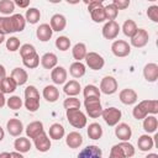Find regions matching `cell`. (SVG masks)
I'll list each match as a JSON object with an SVG mask.
<instances>
[{
	"label": "cell",
	"instance_id": "1",
	"mask_svg": "<svg viewBox=\"0 0 158 158\" xmlns=\"http://www.w3.org/2000/svg\"><path fill=\"white\" fill-rule=\"evenodd\" d=\"M156 114H158V100H143L138 102L132 110V115L136 120H142L147 115Z\"/></svg>",
	"mask_w": 158,
	"mask_h": 158
},
{
	"label": "cell",
	"instance_id": "2",
	"mask_svg": "<svg viewBox=\"0 0 158 158\" xmlns=\"http://www.w3.org/2000/svg\"><path fill=\"white\" fill-rule=\"evenodd\" d=\"M25 106L31 112L37 111L40 107V93L33 85H28L25 89Z\"/></svg>",
	"mask_w": 158,
	"mask_h": 158
},
{
	"label": "cell",
	"instance_id": "3",
	"mask_svg": "<svg viewBox=\"0 0 158 158\" xmlns=\"http://www.w3.org/2000/svg\"><path fill=\"white\" fill-rule=\"evenodd\" d=\"M88 10L90 12V16H91V20L94 22H104L106 19H105V11H104V5H102V1L100 0H93V1H89L88 2Z\"/></svg>",
	"mask_w": 158,
	"mask_h": 158
},
{
	"label": "cell",
	"instance_id": "4",
	"mask_svg": "<svg viewBox=\"0 0 158 158\" xmlns=\"http://www.w3.org/2000/svg\"><path fill=\"white\" fill-rule=\"evenodd\" d=\"M67 111L68 122L75 128H84L86 125V116L79 109H69Z\"/></svg>",
	"mask_w": 158,
	"mask_h": 158
},
{
	"label": "cell",
	"instance_id": "5",
	"mask_svg": "<svg viewBox=\"0 0 158 158\" xmlns=\"http://www.w3.org/2000/svg\"><path fill=\"white\" fill-rule=\"evenodd\" d=\"M84 106L89 117L98 118L99 116H101L102 106L100 102V98H86L84 100Z\"/></svg>",
	"mask_w": 158,
	"mask_h": 158
},
{
	"label": "cell",
	"instance_id": "6",
	"mask_svg": "<svg viewBox=\"0 0 158 158\" xmlns=\"http://www.w3.org/2000/svg\"><path fill=\"white\" fill-rule=\"evenodd\" d=\"M101 116L109 126H116L118 123V121L121 120L122 112L117 107H107V109H102Z\"/></svg>",
	"mask_w": 158,
	"mask_h": 158
},
{
	"label": "cell",
	"instance_id": "7",
	"mask_svg": "<svg viewBox=\"0 0 158 158\" xmlns=\"http://www.w3.org/2000/svg\"><path fill=\"white\" fill-rule=\"evenodd\" d=\"M84 59L86 62V65L90 69H93V70H100V69H102V67L105 64L104 58L99 53H96V52H89V53H86V56H85Z\"/></svg>",
	"mask_w": 158,
	"mask_h": 158
},
{
	"label": "cell",
	"instance_id": "8",
	"mask_svg": "<svg viewBox=\"0 0 158 158\" xmlns=\"http://www.w3.org/2000/svg\"><path fill=\"white\" fill-rule=\"evenodd\" d=\"M111 51L116 57L122 58V57H127L130 54L131 46L123 40H117L111 44Z\"/></svg>",
	"mask_w": 158,
	"mask_h": 158
},
{
	"label": "cell",
	"instance_id": "9",
	"mask_svg": "<svg viewBox=\"0 0 158 158\" xmlns=\"http://www.w3.org/2000/svg\"><path fill=\"white\" fill-rule=\"evenodd\" d=\"M100 93L105 95H111L117 91V81L114 77H104L100 81Z\"/></svg>",
	"mask_w": 158,
	"mask_h": 158
},
{
	"label": "cell",
	"instance_id": "10",
	"mask_svg": "<svg viewBox=\"0 0 158 158\" xmlns=\"http://www.w3.org/2000/svg\"><path fill=\"white\" fill-rule=\"evenodd\" d=\"M149 35L144 28H138L137 32L131 37V44L136 48H142L148 43Z\"/></svg>",
	"mask_w": 158,
	"mask_h": 158
},
{
	"label": "cell",
	"instance_id": "11",
	"mask_svg": "<svg viewBox=\"0 0 158 158\" xmlns=\"http://www.w3.org/2000/svg\"><path fill=\"white\" fill-rule=\"evenodd\" d=\"M120 32V26L116 21H109L102 27V36L106 40H115Z\"/></svg>",
	"mask_w": 158,
	"mask_h": 158
},
{
	"label": "cell",
	"instance_id": "12",
	"mask_svg": "<svg viewBox=\"0 0 158 158\" xmlns=\"http://www.w3.org/2000/svg\"><path fill=\"white\" fill-rule=\"evenodd\" d=\"M101 157H102V152L95 144L83 148L78 154V158H101Z\"/></svg>",
	"mask_w": 158,
	"mask_h": 158
},
{
	"label": "cell",
	"instance_id": "13",
	"mask_svg": "<svg viewBox=\"0 0 158 158\" xmlns=\"http://www.w3.org/2000/svg\"><path fill=\"white\" fill-rule=\"evenodd\" d=\"M35 146L40 152H47L51 148V139L48 138L47 133L43 131L42 133H40L36 138H33Z\"/></svg>",
	"mask_w": 158,
	"mask_h": 158
},
{
	"label": "cell",
	"instance_id": "14",
	"mask_svg": "<svg viewBox=\"0 0 158 158\" xmlns=\"http://www.w3.org/2000/svg\"><path fill=\"white\" fill-rule=\"evenodd\" d=\"M143 77L147 81L154 83L158 79V65L156 63H148L143 68Z\"/></svg>",
	"mask_w": 158,
	"mask_h": 158
},
{
	"label": "cell",
	"instance_id": "15",
	"mask_svg": "<svg viewBox=\"0 0 158 158\" xmlns=\"http://www.w3.org/2000/svg\"><path fill=\"white\" fill-rule=\"evenodd\" d=\"M115 136L122 142H127L132 136V130L127 123H118L115 128Z\"/></svg>",
	"mask_w": 158,
	"mask_h": 158
},
{
	"label": "cell",
	"instance_id": "16",
	"mask_svg": "<svg viewBox=\"0 0 158 158\" xmlns=\"http://www.w3.org/2000/svg\"><path fill=\"white\" fill-rule=\"evenodd\" d=\"M6 128H7V132L14 136V137H17L22 133L23 131V125L22 122L19 120V118H10L7 122H6Z\"/></svg>",
	"mask_w": 158,
	"mask_h": 158
},
{
	"label": "cell",
	"instance_id": "17",
	"mask_svg": "<svg viewBox=\"0 0 158 158\" xmlns=\"http://www.w3.org/2000/svg\"><path fill=\"white\" fill-rule=\"evenodd\" d=\"M49 26H51L52 31H57V32L63 31L65 28V26H67V20L62 14H54L51 17Z\"/></svg>",
	"mask_w": 158,
	"mask_h": 158
},
{
	"label": "cell",
	"instance_id": "18",
	"mask_svg": "<svg viewBox=\"0 0 158 158\" xmlns=\"http://www.w3.org/2000/svg\"><path fill=\"white\" fill-rule=\"evenodd\" d=\"M118 96H120V101L125 105H132L137 101V93L133 89H130V88H126V89L121 90Z\"/></svg>",
	"mask_w": 158,
	"mask_h": 158
},
{
	"label": "cell",
	"instance_id": "19",
	"mask_svg": "<svg viewBox=\"0 0 158 158\" xmlns=\"http://www.w3.org/2000/svg\"><path fill=\"white\" fill-rule=\"evenodd\" d=\"M51 78H52V81L57 85H60V84H64L65 80H67V70L65 68L63 67H54L51 72Z\"/></svg>",
	"mask_w": 158,
	"mask_h": 158
},
{
	"label": "cell",
	"instance_id": "20",
	"mask_svg": "<svg viewBox=\"0 0 158 158\" xmlns=\"http://www.w3.org/2000/svg\"><path fill=\"white\" fill-rule=\"evenodd\" d=\"M52 35H53V31H52V28H51V26L48 23H42L36 30V36H37V38L41 42L49 41L51 37H52Z\"/></svg>",
	"mask_w": 158,
	"mask_h": 158
},
{
	"label": "cell",
	"instance_id": "21",
	"mask_svg": "<svg viewBox=\"0 0 158 158\" xmlns=\"http://www.w3.org/2000/svg\"><path fill=\"white\" fill-rule=\"evenodd\" d=\"M65 143L69 148L72 149H75V148H79L81 144H83V137L79 132L77 131H73V132H69L67 135V138H65Z\"/></svg>",
	"mask_w": 158,
	"mask_h": 158
},
{
	"label": "cell",
	"instance_id": "22",
	"mask_svg": "<svg viewBox=\"0 0 158 158\" xmlns=\"http://www.w3.org/2000/svg\"><path fill=\"white\" fill-rule=\"evenodd\" d=\"M43 131H44L43 130V123L41 121H33V122L28 123L27 127H26V135H27V137H30L32 139L36 138Z\"/></svg>",
	"mask_w": 158,
	"mask_h": 158
},
{
	"label": "cell",
	"instance_id": "23",
	"mask_svg": "<svg viewBox=\"0 0 158 158\" xmlns=\"http://www.w3.org/2000/svg\"><path fill=\"white\" fill-rule=\"evenodd\" d=\"M158 128V120L154 115H147L143 118V130L147 132V135L149 133H154Z\"/></svg>",
	"mask_w": 158,
	"mask_h": 158
},
{
	"label": "cell",
	"instance_id": "24",
	"mask_svg": "<svg viewBox=\"0 0 158 158\" xmlns=\"http://www.w3.org/2000/svg\"><path fill=\"white\" fill-rule=\"evenodd\" d=\"M137 146H138V149L142 151V152H148L153 148L154 146V139L149 136V135H142L139 136L138 141H137Z\"/></svg>",
	"mask_w": 158,
	"mask_h": 158
},
{
	"label": "cell",
	"instance_id": "25",
	"mask_svg": "<svg viewBox=\"0 0 158 158\" xmlns=\"http://www.w3.org/2000/svg\"><path fill=\"white\" fill-rule=\"evenodd\" d=\"M58 63V58L54 53L52 52H48V53H44L42 57H41V64L44 69H53Z\"/></svg>",
	"mask_w": 158,
	"mask_h": 158
},
{
	"label": "cell",
	"instance_id": "26",
	"mask_svg": "<svg viewBox=\"0 0 158 158\" xmlns=\"http://www.w3.org/2000/svg\"><path fill=\"white\" fill-rule=\"evenodd\" d=\"M11 78L15 80V83H16L17 86H19V85H23V84L27 81L28 74H27V72H26L25 69H22V68H14L12 72H11Z\"/></svg>",
	"mask_w": 158,
	"mask_h": 158
},
{
	"label": "cell",
	"instance_id": "27",
	"mask_svg": "<svg viewBox=\"0 0 158 158\" xmlns=\"http://www.w3.org/2000/svg\"><path fill=\"white\" fill-rule=\"evenodd\" d=\"M42 95H43V98L48 102H56L59 99V91H58V89L54 85H47V86H44Z\"/></svg>",
	"mask_w": 158,
	"mask_h": 158
},
{
	"label": "cell",
	"instance_id": "28",
	"mask_svg": "<svg viewBox=\"0 0 158 158\" xmlns=\"http://www.w3.org/2000/svg\"><path fill=\"white\" fill-rule=\"evenodd\" d=\"M14 147L16 149V152H20V153H26L31 149V142L28 138L26 137H19L15 139L14 142Z\"/></svg>",
	"mask_w": 158,
	"mask_h": 158
},
{
	"label": "cell",
	"instance_id": "29",
	"mask_svg": "<svg viewBox=\"0 0 158 158\" xmlns=\"http://www.w3.org/2000/svg\"><path fill=\"white\" fill-rule=\"evenodd\" d=\"M11 22H12V28L14 32H21L25 26H26V20L21 14H14L12 16H10Z\"/></svg>",
	"mask_w": 158,
	"mask_h": 158
},
{
	"label": "cell",
	"instance_id": "30",
	"mask_svg": "<svg viewBox=\"0 0 158 158\" xmlns=\"http://www.w3.org/2000/svg\"><path fill=\"white\" fill-rule=\"evenodd\" d=\"M86 53H88L86 52V46L83 42L77 43L72 49V54H73V58L75 59V62H80L81 59H84Z\"/></svg>",
	"mask_w": 158,
	"mask_h": 158
},
{
	"label": "cell",
	"instance_id": "31",
	"mask_svg": "<svg viewBox=\"0 0 158 158\" xmlns=\"http://www.w3.org/2000/svg\"><path fill=\"white\" fill-rule=\"evenodd\" d=\"M81 88H80V84L77 81V80H69L64 88H63V91L68 95V96H77L79 93H80Z\"/></svg>",
	"mask_w": 158,
	"mask_h": 158
},
{
	"label": "cell",
	"instance_id": "32",
	"mask_svg": "<svg viewBox=\"0 0 158 158\" xmlns=\"http://www.w3.org/2000/svg\"><path fill=\"white\" fill-rule=\"evenodd\" d=\"M137 30H138V27H137L136 22L133 20H131V19L126 20L123 22V25H122V32H123V35L127 36V37H130V38L137 32Z\"/></svg>",
	"mask_w": 158,
	"mask_h": 158
},
{
	"label": "cell",
	"instance_id": "33",
	"mask_svg": "<svg viewBox=\"0 0 158 158\" xmlns=\"http://www.w3.org/2000/svg\"><path fill=\"white\" fill-rule=\"evenodd\" d=\"M48 135L52 139L58 141V139L63 138V136H64V127L59 123H53L48 130Z\"/></svg>",
	"mask_w": 158,
	"mask_h": 158
},
{
	"label": "cell",
	"instance_id": "34",
	"mask_svg": "<svg viewBox=\"0 0 158 158\" xmlns=\"http://www.w3.org/2000/svg\"><path fill=\"white\" fill-rule=\"evenodd\" d=\"M69 73L73 78H81L85 74V65L81 62H74L69 68Z\"/></svg>",
	"mask_w": 158,
	"mask_h": 158
},
{
	"label": "cell",
	"instance_id": "35",
	"mask_svg": "<svg viewBox=\"0 0 158 158\" xmlns=\"http://www.w3.org/2000/svg\"><path fill=\"white\" fill-rule=\"evenodd\" d=\"M1 88H2L4 94H10V93H14L16 90L17 84L15 83V80L11 77H5L1 80Z\"/></svg>",
	"mask_w": 158,
	"mask_h": 158
},
{
	"label": "cell",
	"instance_id": "36",
	"mask_svg": "<svg viewBox=\"0 0 158 158\" xmlns=\"http://www.w3.org/2000/svg\"><path fill=\"white\" fill-rule=\"evenodd\" d=\"M88 136H89L90 139H99V138H101V136H102V127L99 123H96V122L90 123L89 127H88Z\"/></svg>",
	"mask_w": 158,
	"mask_h": 158
},
{
	"label": "cell",
	"instance_id": "37",
	"mask_svg": "<svg viewBox=\"0 0 158 158\" xmlns=\"http://www.w3.org/2000/svg\"><path fill=\"white\" fill-rule=\"evenodd\" d=\"M41 19V12L36 7H30L28 10H26V15H25V20L27 22H30L31 25H35L40 21Z\"/></svg>",
	"mask_w": 158,
	"mask_h": 158
},
{
	"label": "cell",
	"instance_id": "38",
	"mask_svg": "<svg viewBox=\"0 0 158 158\" xmlns=\"http://www.w3.org/2000/svg\"><path fill=\"white\" fill-rule=\"evenodd\" d=\"M14 28H12V22L10 17L6 16H1L0 17V33L2 35H7V33H12Z\"/></svg>",
	"mask_w": 158,
	"mask_h": 158
},
{
	"label": "cell",
	"instance_id": "39",
	"mask_svg": "<svg viewBox=\"0 0 158 158\" xmlns=\"http://www.w3.org/2000/svg\"><path fill=\"white\" fill-rule=\"evenodd\" d=\"M104 11H105V19L109 21H115V19L118 15V10L116 9V6L114 4H109V5L104 6Z\"/></svg>",
	"mask_w": 158,
	"mask_h": 158
},
{
	"label": "cell",
	"instance_id": "40",
	"mask_svg": "<svg viewBox=\"0 0 158 158\" xmlns=\"http://www.w3.org/2000/svg\"><path fill=\"white\" fill-rule=\"evenodd\" d=\"M22 62H23V65L26 68H30V69L37 68L38 64H40V56L37 53H35V54H32V56H30L27 58H23Z\"/></svg>",
	"mask_w": 158,
	"mask_h": 158
},
{
	"label": "cell",
	"instance_id": "41",
	"mask_svg": "<svg viewBox=\"0 0 158 158\" xmlns=\"http://www.w3.org/2000/svg\"><path fill=\"white\" fill-rule=\"evenodd\" d=\"M15 10V4L12 0H1L0 1V12L4 15H10Z\"/></svg>",
	"mask_w": 158,
	"mask_h": 158
},
{
	"label": "cell",
	"instance_id": "42",
	"mask_svg": "<svg viewBox=\"0 0 158 158\" xmlns=\"http://www.w3.org/2000/svg\"><path fill=\"white\" fill-rule=\"evenodd\" d=\"M83 94H84V98L85 99L86 98H100V90H99V88L95 86V85H91V84H89V85H86L84 88Z\"/></svg>",
	"mask_w": 158,
	"mask_h": 158
},
{
	"label": "cell",
	"instance_id": "43",
	"mask_svg": "<svg viewBox=\"0 0 158 158\" xmlns=\"http://www.w3.org/2000/svg\"><path fill=\"white\" fill-rule=\"evenodd\" d=\"M56 47L59 51H63L64 52V51L69 49V47H70V40L67 36H59L56 40Z\"/></svg>",
	"mask_w": 158,
	"mask_h": 158
},
{
	"label": "cell",
	"instance_id": "44",
	"mask_svg": "<svg viewBox=\"0 0 158 158\" xmlns=\"http://www.w3.org/2000/svg\"><path fill=\"white\" fill-rule=\"evenodd\" d=\"M35 53H37V52H36L35 47L32 44H30V43H25V44H22L20 47V56H21L22 59L27 58V57H30V56H32Z\"/></svg>",
	"mask_w": 158,
	"mask_h": 158
},
{
	"label": "cell",
	"instance_id": "45",
	"mask_svg": "<svg viewBox=\"0 0 158 158\" xmlns=\"http://www.w3.org/2000/svg\"><path fill=\"white\" fill-rule=\"evenodd\" d=\"M6 105H7V107L11 109V110H19V109H21V106H22V100L20 99V96L14 95V96H10V98L6 100Z\"/></svg>",
	"mask_w": 158,
	"mask_h": 158
},
{
	"label": "cell",
	"instance_id": "46",
	"mask_svg": "<svg viewBox=\"0 0 158 158\" xmlns=\"http://www.w3.org/2000/svg\"><path fill=\"white\" fill-rule=\"evenodd\" d=\"M63 106H64L65 110H69V109H80V101L75 96H69L68 99L64 100Z\"/></svg>",
	"mask_w": 158,
	"mask_h": 158
},
{
	"label": "cell",
	"instance_id": "47",
	"mask_svg": "<svg viewBox=\"0 0 158 158\" xmlns=\"http://www.w3.org/2000/svg\"><path fill=\"white\" fill-rule=\"evenodd\" d=\"M118 146L123 151L126 158H130V157H133L135 156V147L131 143H128V142H121V143H118Z\"/></svg>",
	"mask_w": 158,
	"mask_h": 158
},
{
	"label": "cell",
	"instance_id": "48",
	"mask_svg": "<svg viewBox=\"0 0 158 158\" xmlns=\"http://www.w3.org/2000/svg\"><path fill=\"white\" fill-rule=\"evenodd\" d=\"M6 48L10 52H16L20 48V40L17 37H10L6 40Z\"/></svg>",
	"mask_w": 158,
	"mask_h": 158
},
{
	"label": "cell",
	"instance_id": "49",
	"mask_svg": "<svg viewBox=\"0 0 158 158\" xmlns=\"http://www.w3.org/2000/svg\"><path fill=\"white\" fill-rule=\"evenodd\" d=\"M109 158H126V156H125L123 151L121 149V147L118 144H115V146L111 147Z\"/></svg>",
	"mask_w": 158,
	"mask_h": 158
},
{
	"label": "cell",
	"instance_id": "50",
	"mask_svg": "<svg viewBox=\"0 0 158 158\" xmlns=\"http://www.w3.org/2000/svg\"><path fill=\"white\" fill-rule=\"evenodd\" d=\"M147 16L153 21V22H158V6L157 5H152L147 9Z\"/></svg>",
	"mask_w": 158,
	"mask_h": 158
},
{
	"label": "cell",
	"instance_id": "51",
	"mask_svg": "<svg viewBox=\"0 0 158 158\" xmlns=\"http://www.w3.org/2000/svg\"><path fill=\"white\" fill-rule=\"evenodd\" d=\"M112 4L116 6L117 10H125L130 6V0H114Z\"/></svg>",
	"mask_w": 158,
	"mask_h": 158
},
{
	"label": "cell",
	"instance_id": "52",
	"mask_svg": "<svg viewBox=\"0 0 158 158\" xmlns=\"http://www.w3.org/2000/svg\"><path fill=\"white\" fill-rule=\"evenodd\" d=\"M14 4L15 5H17V6H20V7H27L28 5H30V0H15L14 1Z\"/></svg>",
	"mask_w": 158,
	"mask_h": 158
},
{
	"label": "cell",
	"instance_id": "53",
	"mask_svg": "<svg viewBox=\"0 0 158 158\" xmlns=\"http://www.w3.org/2000/svg\"><path fill=\"white\" fill-rule=\"evenodd\" d=\"M6 77V70H5V67L0 64V81Z\"/></svg>",
	"mask_w": 158,
	"mask_h": 158
},
{
	"label": "cell",
	"instance_id": "54",
	"mask_svg": "<svg viewBox=\"0 0 158 158\" xmlns=\"http://www.w3.org/2000/svg\"><path fill=\"white\" fill-rule=\"evenodd\" d=\"M10 157L11 158H23L22 153H20V152H11L10 153Z\"/></svg>",
	"mask_w": 158,
	"mask_h": 158
},
{
	"label": "cell",
	"instance_id": "55",
	"mask_svg": "<svg viewBox=\"0 0 158 158\" xmlns=\"http://www.w3.org/2000/svg\"><path fill=\"white\" fill-rule=\"evenodd\" d=\"M5 104H6V99H5L4 94H2V93H0V109H1V107H4V106H5Z\"/></svg>",
	"mask_w": 158,
	"mask_h": 158
},
{
	"label": "cell",
	"instance_id": "56",
	"mask_svg": "<svg viewBox=\"0 0 158 158\" xmlns=\"http://www.w3.org/2000/svg\"><path fill=\"white\" fill-rule=\"evenodd\" d=\"M0 158H11V157H10L9 152H2V153H0Z\"/></svg>",
	"mask_w": 158,
	"mask_h": 158
},
{
	"label": "cell",
	"instance_id": "57",
	"mask_svg": "<svg viewBox=\"0 0 158 158\" xmlns=\"http://www.w3.org/2000/svg\"><path fill=\"white\" fill-rule=\"evenodd\" d=\"M4 136H5V132H4V130H2V127L0 126V142L4 139Z\"/></svg>",
	"mask_w": 158,
	"mask_h": 158
},
{
	"label": "cell",
	"instance_id": "58",
	"mask_svg": "<svg viewBox=\"0 0 158 158\" xmlns=\"http://www.w3.org/2000/svg\"><path fill=\"white\" fill-rule=\"evenodd\" d=\"M146 158H158V154H156V153H149V154L146 156Z\"/></svg>",
	"mask_w": 158,
	"mask_h": 158
},
{
	"label": "cell",
	"instance_id": "59",
	"mask_svg": "<svg viewBox=\"0 0 158 158\" xmlns=\"http://www.w3.org/2000/svg\"><path fill=\"white\" fill-rule=\"evenodd\" d=\"M5 41V35H2V33H0V44L2 43Z\"/></svg>",
	"mask_w": 158,
	"mask_h": 158
},
{
	"label": "cell",
	"instance_id": "60",
	"mask_svg": "<svg viewBox=\"0 0 158 158\" xmlns=\"http://www.w3.org/2000/svg\"><path fill=\"white\" fill-rule=\"evenodd\" d=\"M0 93H2V88H1V81H0ZM4 94V93H2Z\"/></svg>",
	"mask_w": 158,
	"mask_h": 158
}]
</instances>
